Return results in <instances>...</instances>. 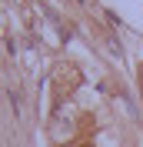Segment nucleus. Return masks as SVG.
I'll return each instance as SVG.
<instances>
[{
  "mask_svg": "<svg viewBox=\"0 0 143 147\" xmlns=\"http://www.w3.org/2000/svg\"><path fill=\"white\" fill-rule=\"evenodd\" d=\"M80 3H87V0H80Z\"/></svg>",
  "mask_w": 143,
  "mask_h": 147,
  "instance_id": "f257e3e1",
  "label": "nucleus"
}]
</instances>
